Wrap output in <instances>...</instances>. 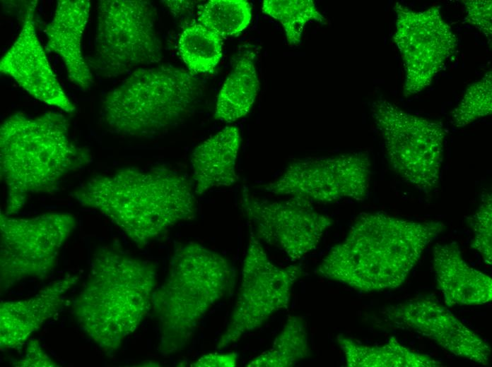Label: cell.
<instances>
[{
    "label": "cell",
    "mask_w": 492,
    "mask_h": 367,
    "mask_svg": "<svg viewBox=\"0 0 492 367\" xmlns=\"http://www.w3.org/2000/svg\"><path fill=\"white\" fill-rule=\"evenodd\" d=\"M444 229L439 221L362 214L322 260L317 274L362 291L397 288Z\"/></svg>",
    "instance_id": "6da1fadb"
},
{
    "label": "cell",
    "mask_w": 492,
    "mask_h": 367,
    "mask_svg": "<svg viewBox=\"0 0 492 367\" xmlns=\"http://www.w3.org/2000/svg\"><path fill=\"white\" fill-rule=\"evenodd\" d=\"M195 194L184 174L156 167H125L94 176L72 196L81 205L99 211L144 247L176 224L194 218Z\"/></svg>",
    "instance_id": "7a4b0ae2"
},
{
    "label": "cell",
    "mask_w": 492,
    "mask_h": 367,
    "mask_svg": "<svg viewBox=\"0 0 492 367\" xmlns=\"http://www.w3.org/2000/svg\"><path fill=\"white\" fill-rule=\"evenodd\" d=\"M69 126L57 112H15L3 121L0 174L7 190L6 215L16 214L31 194L56 190L64 176L91 162L90 151L71 141Z\"/></svg>",
    "instance_id": "3957f363"
},
{
    "label": "cell",
    "mask_w": 492,
    "mask_h": 367,
    "mask_svg": "<svg viewBox=\"0 0 492 367\" xmlns=\"http://www.w3.org/2000/svg\"><path fill=\"white\" fill-rule=\"evenodd\" d=\"M156 282L151 262L115 248H98L74 301L78 326L102 351H116L151 311Z\"/></svg>",
    "instance_id": "277c9868"
},
{
    "label": "cell",
    "mask_w": 492,
    "mask_h": 367,
    "mask_svg": "<svg viewBox=\"0 0 492 367\" xmlns=\"http://www.w3.org/2000/svg\"><path fill=\"white\" fill-rule=\"evenodd\" d=\"M234 277L226 259L201 244L187 243L175 250L167 276L152 299L162 355L176 354L188 344L204 316L230 289Z\"/></svg>",
    "instance_id": "5b68a950"
},
{
    "label": "cell",
    "mask_w": 492,
    "mask_h": 367,
    "mask_svg": "<svg viewBox=\"0 0 492 367\" xmlns=\"http://www.w3.org/2000/svg\"><path fill=\"white\" fill-rule=\"evenodd\" d=\"M201 92V83L189 71L167 65L140 68L107 93L102 116L117 134L151 137L183 122Z\"/></svg>",
    "instance_id": "8992f818"
},
{
    "label": "cell",
    "mask_w": 492,
    "mask_h": 367,
    "mask_svg": "<svg viewBox=\"0 0 492 367\" xmlns=\"http://www.w3.org/2000/svg\"><path fill=\"white\" fill-rule=\"evenodd\" d=\"M156 16L146 1H100L94 52L88 61L90 69L112 78L159 62L163 46Z\"/></svg>",
    "instance_id": "52a82bcc"
},
{
    "label": "cell",
    "mask_w": 492,
    "mask_h": 367,
    "mask_svg": "<svg viewBox=\"0 0 492 367\" xmlns=\"http://www.w3.org/2000/svg\"><path fill=\"white\" fill-rule=\"evenodd\" d=\"M388 160L407 183L428 192L440 179L446 131L433 121L405 112L386 100L371 106Z\"/></svg>",
    "instance_id": "ba28073f"
},
{
    "label": "cell",
    "mask_w": 492,
    "mask_h": 367,
    "mask_svg": "<svg viewBox=\"0 0 492 367\" xmlns=\"http://www.w3.org/2000/svg\"><path fill=\"white\" fill-rule=\"evenodd\" d=\"M67 212H48L28 218L0 214V290L20 282L44 279L55 267L59 252L76 227Z\"/></svg>",
    "instance_id": "9c48e42d"
},
{
    "label": "cell",
    "mask_w": 492,
    "mask_h": 367,
    "mask_svg": "<svg viewBox=\"0 0 492 367\" xmlns=\"http://www.w3.org/2000/svg\"><path fill=\"white\" fill-rule=\"evenodd\" d=\"M302 273L299 265L274 264L251 231L238 297L216 349L226 348L262 326L277 311L287 308L292 288Z\"/></svg>",
    "instance_id": "30bf717a"
},
{
    "label": "cell",
    "mask_w": 492,
    "mask_h": 367,
    "mask_svg": "<svg viewBox=\"0 0 492 367\" xmlns=\"http://www.w3.org/2000/svg\"><path fill=\"white\" fill-rule=\"evenodd\" d=\"M370 177L368 155L354 152L296 160L264 188L272 194L310 203L345 198L362 201L368 195Z\"/></svg>",
    "instance_id": "8fae6325"
},
{
    "label": "cell",
    "mask_w": 492,
    "mask_h": 367,
    "mask_svg": "<svg viewBox=\"0 0 492 367\" xmlns=\"http://www.w3.org/2000/svg\"><path fill=\"white\" fill-rule=\"evenodd\" d=\"M394 40L405 67L404 95L418 93L430 85L457 47L451 27L438 7L417 11L395 3Z\"/></svg>",
    "instance_id": "7c38bea8"
},
{
    "label": "cell",
    "mask_w": 492,
    "mask_h": 367,
    "mask_svg": "<svg viewBox=\"0 0 492 367\" xmlns=\"http://www.w3.org/2000/svg\"><path fill=\"white\" fill-rule=\"evenodd\" d=\"M240 207L259 240L298 260L316 250L333 221L311 203L296 198L272 201L254 196L244 188Z\"/></svg>",
    "instance_id": "4fadbf2b"
},
{
    "label": "cell",
    "mask_w": 492,
    "mask_h": 367,
    "mask_svg": "<svg viewBox=\"0 0 492 367\" xmlns=\"http://www.w3.org/2000/svg\"><path fill=\"white\" fill-rule=\"evenodd\" d=\"M383 314L395 326L414 330L452 354L487 365L489 346L443 306L426 299H414L390 306Z\"/></svg>",
    "instance_id": "5bb4252c"
},
{
    "label": "cell",
    "mask_w": 492,
    "mask_h": 367,
    "mask_svg": "<svg viewBox=\"0 0 492 367\" xmlns=\"http://www.w3.org/2000/svg\"><path fill=\"white\" fill-rule=\"evenodd\" d=\"M37 1L27 8L18 37L0 61V71L35 98L72 113L76 107L63 90L48 62L35 31Z\"/></svg>",
    "instance_id": "9a60e30c"
},
{
    "label": "cell",
    "mask_w": 492,
    "mask_h": 367,
    "mask_svg": "<svg viewBox=\"0 0 492 367\" xmlns=\"http://www.w3.org/2000/svg\"><path fill=\"white\" fill-rule=\"evenodd\" d=\"M78 282L69 275L47 284L30 298L0 303V346L17 349L62 307L66 294Z\"/></svg>",
    "instance_id": "2e32d148"
},
{
    "label": "cell",
    "mask_w": 492,
    "mask_h": 367,
    "mask_svg": "<svg viewBox=\"0 0 492 367\" xmlns=\"http://www.w3.org/2000/svg\"><path fill=\"white\" fill-rule=\"evenodd\" d=\"M90 10L89 0L58 1L45 29L47 48L64 61L69 80L84 90L93 83L91 69L83 56L81 39Z\"/></svg>",
    "instance_id": "e0dca14e"
},
{
    "label": "cell",
    "mask_w": 492,
    "mask_h": 367,
    "mask_svg": "<svg viewBox=\"0 0 492 367\" xmlns=\"http://www.w3.org/2000/svg\"><path fill=\"white\" fill-rule=\"evenodd\" d=\"M433 267L447 306L478 305L491 300V278L465 262L456 242L435 246Z\"/></svg>",
    "instance_id": "ac0fdd59"
},
{
    "label": "cell",
    "mask_w": 492,
    "mask_h": 367,
    "mask_svg": "<svg viewBox=\"0 0 492 367\" xmlns=\"http://www.w3.org/2000/svg\"><path fill=\"white\" fill-rule=\"evenodd\" d=\"M241 143L239 129L226 126L199 144L191 155L194 192L201 195L212 188L237 182L236 160Z\"/></svg>",
    "instance_id": "d6986e66"
},
{
    "label": "cell",
    "mask_w": 492,
    "mask_h": 367,
    "mask_svg": "<svg viewBox=\"0 0 492 367\" xmlns=\"http://www.w3.org/2000/svg\"><path fill=\"white\" fill-rule=\"evenodd\" d=\"M259 87L254 54L245 51L236 59L218 95L214 118L229 123L245 116L254 102Z\"/></svg>",
    "instance_id": "ffe728a7"
},
{
    "label": "cell",
    "mask_w": 492,
    "mask_h": 367,
    "mask_svg": "<svg viewBox=\"0 0 492 367\" xmlns=\"http://www.w3.org/2000/svg\"><path fill=\"white\" fill-rule=\"evenodd\" d=\"M337 343L349 367H438L442 363L426 354L416 352L400 344L394 337L381 346H368L343 335Z\"/></svg>",
    "instance_id": "44dd1931"
},
{
    "label": "cell",
    "mask_w": 492,
    "mask_h": 367,
    "mask_svg": "<svg viewBox=\"0 0 492 367\" xmlns=\"http://www.w3.org/2000/svg\"><path fill=\"white\" fill-rule=\"evenodd\" d=\"M310 352L304 320L291 315L270 349L250 361V367H291L308 357Z\"/></svg>",
    "instance_id": "7402d4cb"
},
{
    "label": "cell",
    "mask_w": 492,
    "mask_h": 367,
    "mask_svg": "<svg viewBox=\"0 0 492 367\" xmlns=\"http://www.w3.org/2000/svg\"><path fill=\"white\" fill-rule=\"evenodd\" d=\"M223 37L199 23L187 26L181 33L178 49L191 73H213L223 53Z\"/></svg>",
    "instance_id": "603a6c76"
},
{
    "label": "cell",
    "mask_w": 492,
    "mask_h": 367,
    "mask_svg": "<svg viewBox=\"0 0 492 367\" xmlns=\"http://www.w3.org/2000/svg\"><path fill=\"white\" fill-rule=\"evenodd\" d=\"M251 19L252 7L245 0H211L197 12L198 23L221 37L240 35Z\"/></svg>",
    "instance_id": "cb8c5ba5"
},
{
    "label": "cell",
    "mask_w": 492,
    "mask_h": 367,
    "mask_svg": "<svg viewBox=\"0 0 492 367\" xmlns=\"http://www.w3.org/2000/svg\"><path fill=\"white\" fill-rule=\"evenodd\" d=\"M262 12L283 26L290 45L300 44L304 26L311 20L325 24V18L311 0H264Z\"/></svg>",
    "instance_id": "d4e9b609"
},
{
    "label": "cell",
    "mask_w": 492,
    "mask_h": 367,
    "mask_svg": "<svg viewBox=\"0 0 492 367\" xmlns=\"http://www.w3.org/2000/svg\"><path fill=\"white\" fill-rule=\"evenodd\" d=\"M492 112V72L487 71L482 78L466 90L462 100L451 112L454 126L464 127Z\"/></svg>",
    "instance_id": "484cf974"
},
{
    "label": "cell",
    "mask_w": 492,
    "mask_h": 367,
    "mask_svg": "<svg viewBox=\"0 0 492 367\" xmlns=\"http://www.w3.org/2000/svg\"><path fill=\"white\" fill-rule=\"evenodd\" d=\"M472 249L477 251L486 264H492V198L489 192L482 195L481 202L471 219Z\"/></svg>",
    "instance_id": "4316f807"
},
{
    "label": "cell",
    "mask_w": 492,
    "mask_h": 367,
    "mask_svg": "<svg viewBox=\"0 0 492 367\" xmlns=\"http://www.w3.org/2000/svg\"><path fill=\"white\" fill-rule=\"evenodd\" d=\"M463 2L465 6L466 21L491 40L492 37L491 1L469 0Z\"/></svg>",
    "instance_id": "83f0119b"
},
{
    "label": "cell",
    "mask_w": 492,
    "mask_h": 367,
    "mask_svg": "<svg viewBox=\"0 0 492 367\" xmlns=\"http://www.w3.org/2000/svg\"><path fill=\"white\" fill-rule=\"evenodd\" d=\"M14 366L20 367L59 366L44 351L37 339H32L29 342L24 357L15 363Z\"/></svg>",
    "instance_id": "f1b7e54d"
},
{
    "label": "cell",
    "mask_w": 492,
    "mask_h": 367,
    "mask_svg": "<svg viewBox=\"0 0 492 367\" xmlns=\"http://www.w3.org/2000/svg\"><path fill=\"white\" fill-rule=\"evenodd\" d=\"M238 355L235 352L229 353H211L202 356L192 366H235L238 363Z\"/></svg>",
    "instance_id": "f546056e"
}]
</instances>
